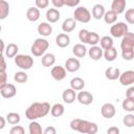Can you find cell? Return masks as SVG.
Segmentation results:
<instances>
[{"label":"cell","mask_w":134,"mask_h":134,"mask_svg":"<svg viewBox=\"0 0 134 134\" xmlns=\"http://www.w3.org/2000/svg\"><path fill=\"white\" fill-rule=\"evenodd\" d=\"M117 57V50L114 47H111L109 49L104 50V58L108 62H113Z\"/></svg>","instance_id":"obj_34"},{"label":"cell","mask_w":134,"mask_h":134,"mask_svg":"<svg viewBox=\"0 0 134 134\" xmlns=\"http://www.w3.org/2000/svg\"><path fill=\"white\" fill-rule=\"evenodd\" d=\"M73 18L76 22L88 23L91 20V13L85 6H77L73 12Z\"/></svg>","instance_id":"obj_5"},{"label":"cell","mask_w":134,"mask_h":134,"mask_svg":"<svg viewBox=\"0 0 134 134\" xmlns=\"http://www.w3.org/2000/svg\"><path fill=\"white\" fill-rule=\"evenodd\" d=\"M9 14V4L5 0H0V19L4 20Z\"/></svg>","instance_id":"obj_30"},{"label":"cell","mask_w":134,"mask_h":134,"mask_svg":"<svg viewBox=\"0 0 134 134\" xmlns=\"http://www.w3.org/2000/svg\"><path fill=\"white\" fill-rule=\"evenodd\" d=\"M126 5H127L126 0H113L111 3V9L115 12L117 15H119L126 10Z\"/></svg>","instance_id":"obj_18"},{"label":"cell","mask_w":134,"mask_h":134,"mask_svg":"<svg viewBox=\"0 0 134 134\" xmlns=\"http://www.w3.org/2000/svg\"><path fill=\"white\" fill-rule=\"evenodd\" d=\"M126 97L134 99V86H130L126 91Z\"/></svg>","instance_id":"obj_46"},{"label":"cell","mask_w":134,"mask_h":134,"mask_svg":"<svg viewBox=\"0 0 134 134\" xmlns=\"http://www.w3.org/2000/svg\"><path fill=\"white\" fill-rule=\"evenodd\" d=\"M48 47H49V42L46 39L38 38L32 43L30 47V51L35 57H42L43 54H45Z\"/></svg>","instance_id":"obj_3"},{"label":"cell","mask_w":134,"mask_h":134,"mask_svg":"<svg viewBox=\"0 0 134 134\" xmlns=\"http://www.w3.org/2000/svg\"><path fill=\"white\" fill-rule=\"evenodd\" d=\"M55 44L61 48H65L70 44V37L66 32L59 34L55 37Z\"/></svg>","instance_id":"obj_17"},{"label":"cell","mask_w":134,"mask_h":134,"mask_svg":"<svg viewBox=\"0 0 134 134\" xmlns=\"http://www.w3.org/2000/svg\"><path fill=\"white\" fill-rule=\"evenodd\" d=\"M104 21L107 24H109V25H112V24L116 23V21H117V14L115 12H113L112 9L106 12L105 16H104Z\"/></svg>","instance_id":"obj_29"},{"label":"cell","mask_w":134,"mask_h":134,"mask_svg":"<svg viewBox=\"0 0 134 134\" xmlns=\"http://www.w3.org/2000/svg\"><path fill=\"white\" fill-rule=\"evenodd\" d=\"M15 64L22 70H28L34 65V59L28 54H17L15 58Z\"/></svg>","instance_id":"obj_4"},{"label":"cell","mask_w":134,"mask_h":134,"mask_svg":"<svg viewBox=\"0 0 134 134\" xmlns=\"http://www.w3.org/2000/svg\"><path fill=\"white\" fill-rule=\"evenodd\" d=\"M75 27H76V21L74 20V18H67L62 23V29L66 34L73 31L75 29Z\"/></svg>","instance_id":"obj_16"},{"label":"cell","mask_w":134,"mask_h":134,"mask_svg":"<svg viewBox=\"0 0 134 134\" xmlns=\"http://www.w3.org/2000/svg\"><path fill=\"white\" fill-rule=\"evenodd\" d=\"M99 44H100V47L106 50V49H109L111 47H113V39L112 37H109V36H104L100 38L99 40Z\"/></svg>","instance_id":"obj_32"},{"label":"cell","mask_w":134,"mask_h":134,"mask_svg":"<svg viewBox=\"0 0 134 134\" xmlns=\"http://www.w3.org/2000/svg\"><path fill=\"white\" fill-rule=\"evenodd\" d=\"M76 100L84 105V106H88L90 104H92L93 102V95L89 92V91H84V90H81L77 95H76Z\"/></svg>","instance_id":"obj_9"},{"label":"cell","mask_w":134,"mask_h":134,"mask_svg":"<svg viewBox=\"0 0 134 134\" xmlns=\"http://www.w3.org/2000/svg\"><path fill=\"white\" fill-rule=\"evenodd\" d=\"M122 124L128 127V128H132L134 127V114H127L124 116L122 118Z\"/></svg>","instance_id":"obj_40"},{"label":"cell","mask_w":134,"mask_h":134,"mask_svg":"<svg viewBox=\"0 0 134 134\" xmlns=\"http://www.w3.org/2000/svg\"><path fill=\"white\" fill-rule=\"evenodd\" d=\"M64 112H65V107L60 103L54 104L50 109V114L53 117H60L64 114Z\"/></svg>","instance_id":"obj_28"},{"label":"cell","mask_w":134,"mask_h":134,"mask_svg":"<svg viewBox=\"0 0 134 134\" xmlns=\"http://www.w3.org/2000/svg\"><path fill=\"white\" fill-rule=\"evenodd\" d=\"M29 134H42V127L37 120H30L28 125Z\"/></svg>","instance_id":"obj_31"},{"label":"cell","mask_w":134,"mask_h":134,"mask_svg":"<svg viewBox=\"0 0 134 134\" xmlns=\"http://www.w3.org/2000/svg\"><path fill=\"white\" fill-rule=\"evenodd\" d=\"M119 83L122 86H131L134 84V70H126L119 75Z\"/></svg>","instance_id":"obj_8"},{"label":"cell","mask_w":134,"mask_h":134,"mask_svg":"<svg viewBox=\"0 0 134 134\" xmlns=\"http://www.w3.org/2000/svg\"><path fill=\"white\" fill-rule=\"evenodd\" d=\"M43 132H44V134H55L57 133V129L54 127H52V126H49Z\"/></svg>","instance_id":"obj_48"},{"label":"cell","mask_w":134,"mask_h":134,"mask_svg":"<svg viewBox=\"0 0 134 134\" xmlns=\"http://www.w3.org/2000/svg\"><path fill=\"white\" fill-rule=\"evenodd\" d=\"M50 105L47 102L32 103L25 111V117L29 120H37L38 118H42L46 116L50 112Z\"/></svg>","instance_id":"obj_1"},{"label":"cell","mask_w":134,"mask_h":134,"mask_svg":"<svg viewBox=\"0 0 134 134\" xmlns=\"http://www.w3.org/2000/svg\"><path fill=\"white\" fill-rule=\"evenodd\" d=\"M76 93H75V90H73L71 87L70 88H67L63 91L62 93V98L64 100V103L66 104H72L75 99H76Z\"/></svg>","instance_id":"obj_14"},{"label":"cell","mask_w":134,"mask_h":134,"mask_svg":"<svg viewBox=\"0 0 134 134\" xmlns=\"http://www.w3.org/2000/svg\"><path fill=\"white\" fill-rule=\"evenodd\" d=\"M6 70V62L4 59V54H1V70L0 71H5Z\"/></svg>","instance_id":"obj_50"},{"label":"cell","mask_w":134,"mask_h":134,"mask_svg":"<svg viewBox=\"0 0 134 134\" xmlns=\"http://www.w3.org/2000/svg\"><path fill=\"white\" fill-rule=\"evenodd\" d=\"M1 74V81H0V88H3L7 85V74L6 71H0Z\"/></svg>","instance_id":"obj_44"},{"label":"cell","mask_w":134,"mask_h":134,"mask_svg":"<svg viewBox=\"0 0 134 134\" xmlns=\"http://www.w3.org/2000/svg\"><path fill=\"white\" fill-rule=\"evenodd\" d=\"M70 128L73 131H77L86 134H95L98 131L97 125L95 122L85 120L82 118H74L70 121Z\"/></svg>","instance_id":"obj_2"},{"label":"cell","mask_w":134,"mask_h":134,"mask_svg":"<svg viewBox=\"0 0 134 134\" xmlns=\"http://www.w3.org/2000/svg\"><path fill=\"white\" fill-rule=\"evenodd\" d=\"M121 57L125 61H131L134 59V48L121 49Z\"/></svg>","instance_id":"obj_37"},{"label":"cell","mask_w":134,"mask_h":134,"mask_svg":"<svg viewBox=\"0 0 134 134\" xmlns=\"http://www.w3.org/2000/svg\"><path fill=\"white\" fill-rule=\"evenodd\" d=\"M49 5V0H36V6L38 8H46Z\"/></svg>","instance_id":"obj_43"},{"label":"cell","mask_w":134,"mask_h":134,"mask_svg":"<svg viewBox=\"0 0 134 134\" xmlns=\"http://www.w3.org/2000/svg\"><path fill=\"white\" fill-rule=\"evenodd\" d=\"M38 32L42 37H48L52 32V26L50 25L49 22H42L38 25Z\"/></svg>","instance_id":"obj_19"},{"label":"cell","mask_w":134,"mask_h":134,"mask_svg":"<svg viewBox=\"0 0 134 134\" xmlns=\"http://www.w3.org/2000/svg\"><path fill=\"white\" fill-rule=\"evenodd\" d=\"M5 120H6V118H5V117L0 116V122H1V124H0V130H2V129L5 127V122H6Z\"/></svg>","instance_id":"obj_51"},{"label":"cell","mask_w":134,"mask_h":134,"mask_svg":"<svg viewBox=\"0 0 134 134\" xmlns=\"http://www.w3.org/2000/svg\"><path fill=\"white\" fill-rule=\"evenodd\" d=\"M104 49L100 46L97 45H93L90 47V49L88 50V54L90 57V59H92L93 61H98L103 55H104Z\"/></svg>","instance_id":"obj_15"},{"label":"cell","mask_w":134,"mask_h":134,"mask_svg":"<svg viewBox=\"0 0 134 134\" xmlns=\"http://www.w3.org/2000/svg\"><path fill=\"white\" fill-rule=\"evenodd\" d=\"M89 35H90V31L83 28L80 30L79 32V39L80 41L83 43V44H88V39H89Z\"/></svg>","instance_id":"obj_38"},{"label":"cell","mask_w":134,"mask_h":134,"mask_svg":"<svg viewBox=\"0 0 134 134\" xmlns=\"http://www.w3.org/2000/svg\"><path fill=\"white\" fill-rule=\"evenodd\" d=\"M21 120V117H20V114L17 113V112H9L7 113L6 115V121L9 124V125H18Z\"/></svg>","instance_id":"obj_33"},{"label":"cell","mask_w":134,"mask_h":134,"mask_svg":"<svg viewBox=\"0 0 134 134\" xmlns=\"http://www.w3.org/2000/svg\"><path fill=\"white\" fill-rule=\"evenodd\" d=\"M107 133L108 134H118L119 133V129L117 127H111L107 130Z\"/></svg>","instance_id":"obj_49"},{"label":"cell","mask_w":134,"mask_h":134,"mask_svg":"<svg viewBox=\"0 0 134 134\" xmlns=\"http://www.w3.org/2000/svg\"><path fill=\"white\" fill-rule=\"evenodd\" d=\"M85 81L82 79V77H79V76H76V77H73V79H71V81H70V87L73 89V90H75V91H81V90H83L84 89V87H85Z\"/></svg>","instance_id":"obj_26"},{"label":"cell","mask_w":134,"mask_h":134,"mask_svg":"<svg viewBox=\"0 0 134 134\" xmlns=\"http://www.w3.org/2000/svg\"><path fill=\"white\" fill-rule=\"evenodd\" d=\"M121 106H122V109L125 111H127V112H134V99L126 97L122 100Z\"/></svg>","instance_id":"obj_36"},{"label":"cell","mask_w":134,"mask_h":134,"mask_svg":"<svg viewBox=\"0 0 134 134\" xmlns=\"http://www.w3.org/2000/svg\"><path fill=\"white\" fill-rule=\"evenodd\" d=\"M81 0H64V4L69 7H75L80 4Z\"/></svg>","instance_id":"obj_45"},{"label":"cell","mask_w":134,"mask_h":134,"mask_svg":"<svg viewBox=\"0 0 134 134\" xmlns=\"http://www.w3.org/2000/svg\"><path fill=\"white\" fill-rule=\"evenodd\" d=\"M105 13H106V9L103 4L97 3L92 7V17L95 20H100L102 18H104Z\"/></svg>","instance_id":"obj_21"},{"label":"cell","mask_w":134,"mask_h":134,"mask_svg":"<svg viewBox=\"0 0 134 134\" xmlns=\"http://www.w3.org/2000/svg\"><path fill=\"white\" fill-rule=\"evenodd\" d=\"M125 18L129 24H134V8L127 9L125 14Z\"/></svg>","instance_id":"obj_41"},{"label":"cell","mask_w":134,"mask_h":134,"mask_svg":"<svg viewBox=\"0 0 134 134\" xmlns=\"http://www.w3.org/2000/svg\"><path fill=\"white\" fill-rule=\"evenodd\" d=\"M18 51H19V47L17 44L15 43H9L7 44L6 48H5V51H4V54L6 58L8 59H13L15 58L17 54H18Z\"/></svg>","instance_id":"obj_24"},{"label":"cell","mask_w":134,"mask_h":134,"mask_svg":"<svg viewBox=\"0 0 134 134\" xmlns=\"http://www.w3.org/2000/svg\"><path fill=\"white\" fill-rule=\"evenodd\" d=\"M80 67H81V63L75 58H69L65 62V68L68 72H75L80 69Z\"/></svg>","instance_id":"obj_13"},{"label":"cell","mask_w":134,"mask_h":134,"mask_svg":"<svg viewBox=\"0 0 134 134\" xmlns=\"http://www.w3.org/2000/svg\"><path fill=\"white\" fill-rule=\"evenodd\" d=\"M100 113H102L103 117H105V118H112V117H114V115L116 113V109H115L113 104L106 103V104H104L102 106Z\"/></svg>","instance_id":"obj_12"},{"label":"cell","mask_w":134,"mask_h":134,"mask_svg":"<svg viewBox=\"0 0 134 134\" xmlns=\"http://www.w3.org/2000/svg\"><path fill=\"white\" fill-rule=\"evenodd\" d=\"M0 94L4 98H13L17 94V88L14 84L7 83L6 86H4L3 88H0Z\"/></svg>","instance_id":"obj_11"},{"label":"cell","mask_w":134,"mask_h":134,"mask_svg":"<svg viewBox=\"0 0 134 134\" xmlns=\"http://www.w3.org/2000/svg\"><path fill=\"white\" fill-rule=\"evenodd\" d=\"M61 14L57 8H48L46 12V19L49 23H55L59 21Z\"/></svg>","instance_id":"obj_23"},{"label":"cell","mask_w":134,"mask_h":134,"mask_svg":"<svg viewBox=\"0 0 134 134\" xmlns=\"http://www.w3.org/2000/svg\"><path fill=\"white\" fill-rule=\"evenodd\" d=\"M99 36L97 32H94V31H90V35H89V39H88V44H90L91 46L93 45H97V43H99Z\"/></svg>","instance_id":"obj_39"},{"label":"cell","mask_w":134,"mask_h":134,"mask_svg":"<svg viewBox=\"0 0 134 134\" xmlns=\"http://www.w3.org/2000/svg\"><path fill=\"white\" fill-rule=\"evenodd\" d=\"M129 31V27L125 22H116L110 27V34L113 38H122Z\"/></svg>","instance_id":"obj_6"},{"label":"cell","mask_w":134,"mask_h":134,"mask_svg":"<svg viewBox=\"0 0 134 134\" xmlns=\"http://www.w3.org/2000/svg\"><path fill=\"white\" fill-rule=\"evenodd\" d=\"M105 75L106 77L109 80V81H115L117 79H119V75H120V70L117 68V67H108L106 70H105Z\"/></svg>","instance_id":"obj_20"},{"label":"cell","mask_w":134,"mask_h":134,"mask_svg":"<svg viewBox=\"0 0 134 134\" xmlns=\"http://www.w3.org/2000/svg\"><path fill=\"white\" fill-rule=\"evenodd\" d=\"M28 80V75L25 71H17L15 74H14V81L19 83V84H23V83H26Z\"/></svg>","instance_id":"obj_35"},{"label":"cell","mask_w":134,"mask_h":134,"mask_svg":"<svg viewBox=\"0 0 134 134\" xmlns=\"http://www.w3.org/2000/svg\"><path fill=\"white\" fill-rule=\"evenodd\" d=\"M87 48L85 47V45L84 44H81V43H79V44H75L73 47H72V53L76 57V58H84L85 55H86V53H87Z\"/></svg>","instance_id":"obj_27"},{"label":"cell","mask_w":134,"mask_h":134,"mask_svg":"<svg viewBox=\"0 0 134 134\" xmlns=\"http://www.w3.org/2000/svg\"><path fill=\"white\" fill-rule=\"evenodd\" d=\"M50 73H51V76L53 77V80L60 82V81H63L65 77H66V74H67V70L65 68V66H60V65H57V66H53L50 70Z\"/></svg>","instance_id":"obj_7"},{"label":"cell","mask_w":134,"mask_h":134,"mask_svg":"<svg viewBox=\"0 0 134 134\" xmlns=\"http://www.w3.org/2000/svg\"><path fill=\"white\" fill-rule=\"evenodd\" d=\"M51 3L55 8H61L62 6L65 5L64 4V0H51Z\"/></svg>","instance_id":"obj_47"},{"label":"cell","mask_w":134,"mask_h":134,"mask_svg":"<svg viewBox=\"0 0 134 134\" xmlns=\"http://www.w3.org/2000/svg\"><path fill=\"white\" fill-rule=\"evenodd\" d=\"M10 134H24L25 133V129L22 126H13V128L9 130Z\"/></svg>","instance_id":"obj_42"},{"label":"cell","mask_w":134,"mask_h":134,"mask_svg":"<svg viewBox=\"0 0 134 134\" xmlns=\"http://www.w3.org/2000/svg\"><path fill=\"white\" fill-rule=\"evenodd\" d=\"M41 63L44 67H52L55 63V55L53 53H45L42 55Z\"/></svg>","instance_id":"obj_25"},{"label":"cell","mask_w":134,"mask_h":134,"mask_svg":"<svg viewBox=\"0 0 134 134\" xmlns=\"http://www.w3.org/2000/svg\"><path fill=\"white\" fill-rule=\"evenodd\" d=\"M40 8H38L37 6L36 7H29L27 10H26V18L28 21L30 22H36L40 19Z\"/></svg>","instance_id":"obj_22"},{"label":"cell","mask_w":134,"mask_h":134,"mask_svg":"<svg viewBox=\"0 0 134 134\" xmlns=\"http://www.w3.org/2000/svg\"><path fill=\"white\" fill-rule=\"evenodd\" d=\"M120 48L121 49H131V48H134V32L128 31L121 38Z\"/></svg>","instance_id":"obj_10"}]
</instances>
